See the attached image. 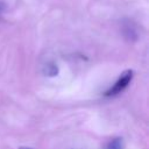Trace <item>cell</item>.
<instances>
[{
	"mask_svg": "<svg viewBox=\"0 0 149 149\" xmlns=\"http://www.w3.org/2000/svg\"><path fill=\"white\" fill-rule=\"evenodd\" d=\"M133 77H134V71L133 70H130V69L125 70L119 76V78L116 79V81L104 93V95L105 97H115V95H119L120 93H122L129 86V84L133 80Z\"/></svg>",
	"mask_w": 149,
	"mask_h": 149,
	"instance_id": "6da1fadb",
	"label": "cell"
},
{
	"mask_svg": "<svg viewBox=\"0 0 149 149\" xmlns=\"http://www.w3.org/2000/svg\"><path fill=\"white\" fill-rule=\"evenodd\" d=\"M106 149H123V141L120 137H115L109 141Z\"/></svg>",
	"mask_w": 149,
	"mask_h": 149,
	"instance_id": "7a4b0ae2",
	"label": "cell"
},
{
	"mask_svg": "<svg viewBox=\"0 0 149 149\" xmlns=\"http://www.w3.org/2000/svg\"><path fill=\"white\" fill-rule=\"evenodd\" d=\"M44 73H45L47 76H50V77L57 76V73H58V68H57L55 64L47 65V68H45V70H44Z\"/></svg>",
	"mask_w": 149,
	"mask_h": 149,
	"instance_id": "3957f363",
	"label": "cell"
},
{
	"mask_svg": "<svg viewBox=\"0 0 149 149\" xmlns=\"http://www.w3.org/2000/svg\"><path fill=\"white\" fill-rule=\"evenodd\" d=\"M19 149H31V148H27V147H21V148H19Z\"/></svg>",
	"mask_w": 149,
	"mask_h": 149,
	"instance_id": "277c9868",
	"label": "cell"
}]
</instances>
